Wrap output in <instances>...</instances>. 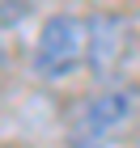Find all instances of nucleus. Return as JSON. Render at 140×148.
<instances>
[{
  "label": "nucleus",
  "instance_id": "2",
  "mask_svg": "<svg viewBox=\"0 0 140 148\" xmlns=\"http://www.w3.org/2000/svg\"><path fill=\"white\" fill-rule=\"evenodd\" d=\"M140 110V93L128 85L98 93L93 102H85V110L72 123V148H106L119 131H128L132 119Z\"/></svg>",
  "mask_w": 140,
  "mask_h": 148
},
{
  "label": "nucleus",
  "instance_id": "3",
  "mask_svg": "<svg viewBox=\"0 0 140 148\" xmlns=\"http://www.w3.org/2000/svg\"><path fill=\"white\" fill-rule=\"evenodd\" d=\"M128 47H132V30L123 17H110V13H93L89 17V68L93 72L106 76L110 68H119Z\"/></svg>",
  "mask_w": 140,
  "mask_h": 148
},
{
  "label": "nucleus",
  "instance_id": "1",
  "mask_svg": "<svg viewBox=\"0 0 140 148\" xmlns=\"http://www.w3.org/2000/svg\"><path fill=\"white\" fill-rule=\"evenodd\" d=\"M89 64V17H72V13H55L47 17V25L38 30V42H34V68L38 80H64L72 72Z\"/></svg>",
  "mask_w": 140,
  "mask_h": 148
}]
</instances>
